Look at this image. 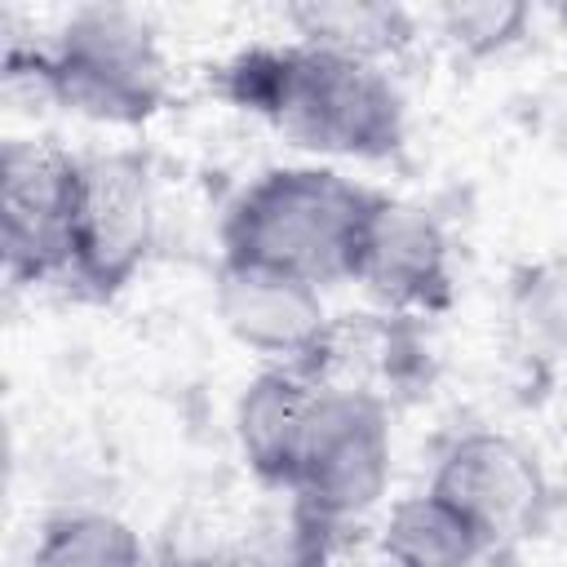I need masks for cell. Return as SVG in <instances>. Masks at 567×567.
I'll use <instances>...</instances> for the list:
<instances>
[{
    "label": "cell",
    "mask_w": 567,
    "mask_h": 567,
    "mask_svg": "<svg viewBox=\"0 0 567 567\" xmlns=\"http://www.w3.org/2000/svg\"><path fill=\"white\" fill-rule=\"evenodd\" d=\"M509 319L527 350L567 363V257H540L514 275Z\"/></svg>",
    "instance_id": "cell-15"
},
{
    "label": "cell",
    "mask_w": 567,
    "mask_h": 567,
    "mask_svg": "<svg viewBox=\"0 0 567 567\" xmlns=\"http://www.w3.org/2000/svg\"><path fill=\"white\" fill-rule=\"evenodd\" d=\"M288 567H408L385 527L368 518H332V514H292V549Z\"/></svg>",
    "instance_id": "cell-14"
},
{
    "label": "cell",
    "mask_w": 567,
    "mask_h": 567,
    "mask_svg": "<svg viewBox=\"0 0 567 567\" xmlns=\"http://www.w3.org/2000/svg\"><path fill=\"white\" fill-rule=\"evenodd\" d=\"M297 35L363 62H385L412 44V13L399 4H301L288 13Z\"/></svg>",
    "instance_id": "cell-13"
},
{
    "label": "cell",
    "mask_w": 567,
    "mask_h": 567,
    "mask_svg": "<svg viewBox=\"0 0 567 567\" xmlns=\"http://www.w3.org/2000/svg\"><path fill=\"white\" fill-rule=\"evenodd\" d=\"M416 332V319L381 310V315H337L328 319L319 346L297 363L315 385L337 394H363L390 408L425 385L430 359Z\"/></svg>",
    "instance_id": "cell-9"
},
{
    "label": "cell",
    "mask_w": 567,
    "mask_h": 567,
    "mask_svg": "<svg viewBox=\"0 0 567 567\" xmlns=\"http://www.w3.org/2000/svg\"><path fill=\"white\" fill-rule=\"evenodd\" d=\"M354 284H363L385 310L425 319L452 306V248L443 226L403 199L377 195L359 239Z\"/></svg>",
    "instance_id": "cell-8"
},
{
    "label": "cell",
    "mask_w": 567,
    "mask_h": 567,
    "mask_svg": "<svg viewBox=\"0 0 567 567\" xmlns=\"http://www.w3.org/2000/svg\"><path fill=\"white\" fill-rule=\"evenodd\" d=\"M217 315L235 341L279 359V368H297L332 319L315 284L230 261H221L217 275Z\"/></svg>",
    "instance_id": "cell-10"
},
{
    "label": "cell",
    "mask_w": 567,
    "mask_h": 567,
    "mask_svg": "<svg viewBox=\"0 0 567 567\" xmlns=\"http://www.w3.org/2000/svg\"><path fill=\"white\" fill-rule=\"evenodd\" d=\"M213 89L306 151L385 159L403 146V97L385 66L310 40L252 44L217 66Z\"/></svg>",
    "instance_id": "cell-1"
},
{
    "label": "cell",
    "mask_w": 567,
    "mask_h": 567,
    "mask_svg": "<svg viewBox=\"0 0 567 567\" xmlns=\"http://www.w3.org/2000/svg\"><path fill=\"white\" fill-rule=\"evenodd\" d=\"M390 540L408 558V567H514V549L487 540L430 492L399 501L385 518Z\"/></svg>",
    "instance_id": "cell-12"
},
{
    "label": "cell",
    "mask_w": 567,
    "mask_h": 567,
    "mask_svg": "<svg viewBox=\"0 0 567 567\" xmlns=\"http://www.w3.org/2000/svg\"><path fill=\"white\" fill-rule=\"evenodd\" d=\"M80 159L53 142L9 137L0 146L4 275L18 288L71 279Z\"/></svg>",
    "instance_id": "cell-6"
},
{
    "label": "cell",
    "mask_w": 567,
    "mask_h": 567,
    "mask_svg": "<svg viewBox=\"0 0 567 567\" xmlns=\"http://www.w3.org/2000/svg\"><path fill=\"white\" fill-rule=\"evenodd\" d=\"M377 190L332 168H270L226 213L221 261L292 275L306 284L354 279Z\"/></svg>",
    "instance_id": "cell-2"
},
{
    "label": "cell",
    "mask_w": 567,
    "mask_h": 567,
    "mask_svg": "<svg viewBox=\"0 0 567 567\" xmlns=\"http://www.w3.org/2000/svg\"><path fill=\"white\" fill-rule=\"evenodd\" d=\"M425 492L474 532L509 549L523 536H536L554 509V492L536 456L496 430H470L452 439Z\"/></svg>",
    "instance_id": "cell-7"
},
{
    "label": "cell",
    "mask_w": 567,
    "mask_h": 567,
    "mask_svg": "<svg viewBox=\"0 0 567 567\" xmlns=\"http://www.w3.org/2000/svg\"><path fill=\"white\" fill-rule=\"evenodd\" d=\"M315 394H319V385L301 368H270L244 390V399L235 408V434H239V452H244L248 470L266 487L288 492Z\"/></svg>",
    "instance_id": "cell-11"
},
{
    "label": "cell",
    "mask_w": 567,
    "mask_h": 567,
    "mask_svg": "<svg viewBox=\"0 0 567 567\" xmlns=\"http://www.w3.org/2000/svg\"><path fill=\"white\" fill-rule=\"evenodd\" d=\"M390 483V408L363 394H315L288 492L306 514L363 518Z\"/></svg>",
    "instance_id": "cell-4"
},
{
    "label": "cell",
    "mask_w": 567,
    "mask_h": 567,
    "mask_svg": "<svg viewBox=\"0 0 567 567\" xmlns=\"http://www.w3.org/2000/svg\"><path fill=\"white\" fill-rule=\"evenodd\" d=\"M155 248V182L142 151L80 159L71 279L84 297H115Z\"/></svg>",
    "instance_id": "cell-5"
},
{
    "label": "cell",
    "mask_w": 567,
    "mask_h": 567,
    "mask_svg": "<svg viewBox=\"0 0 567 567\" xmlns=\"http://www.w3.org/2000/svg\"><path fill=\"white\" fill-rule=\"evenodd\" d=\"M439 31H443L447 44H456L465 58H492V53L509 49L514 40H523V31H527V9H523V4H501V0L447 4V9H439Z\"/></svg>",
    "instance_id": "cell-17"
},
{
    "label": "cell",
    "mask_w": 567,
    "mask_h": 567,
    "mask_svg": "<svg viewBox=\"0 0 567 567\" xmlns=\"http://www.w3.org/2000/svg\"><path fill=\"white\" fill-rule=\"evenodd\" d=\"M35 567H142V540L111 514H58L44 523Z\"/></svg>",
    "instance_id": "cell-16"
},
{
    "label": "cell",
    "mask_w": 567,
    "mask_h": 567,
    "mask_svg": "<svg viewBox=\"0 0 567 567\" xmlns=\"http://www.w3.org/2000/svg\"><path fill=\"white\" fill-rule=\"evenodd\" d=\"M9 75L102 124H142L168 97V62L155 31L128 9H80L49 44L9 49Z\"/></svg>",
    "instance_id": "cell-3"
}]
</instances>
